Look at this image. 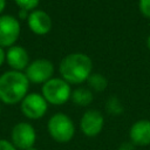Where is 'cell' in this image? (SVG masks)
<instances>
[{
    "mask_svg": "<svg viewBox=\"0 0 150 150\" xmlns=\"http://www.w3.org/2000/svg\"><path fill=\"white\" fill-rule=\"evenodd\" d=\"M59 71L69 84H81L93 73V61L87 54L71 53L61 60Z\"/></svg>",
    "mask_w": 150,
    "mask_h": 150,
    "instance_id": "1",
    "label": "cell"
},
{
    "mask_svg": "<svg viewBox=\"0 0 150 150\" xmlns=\"http://www.w3.org/2000/svg\"><path fill=\"white\" fill-rule=\"evenodd\" d=\"M29 81L25 73L7 70L0 75V101L7 105L20 103L28 94Z\"/></svg>",
    "mask_w": 150,
    "mask_h": 150,
    "instance_id": "2",
    "label": "cell"
},
{
    "mask_svg": "<svg viewBox=\"0 0 150 150\" xmlns=\"http://www.w3.org/2000/svg\"><path fill=\"white\" fill-rule=\"evenodd\" d=\"M47 131L55 142L68 143L75 136L76 129L73 120L68 115L56 112L49 117L47 122Z\"/></svg>",
    "mask_w": 150,
    "mask_h": 150,
    "instance_id": "3",
    "label": "cell"
},
{
    "mask_svg": "<svg viewBox=\"0 0 150 150\" xmlns=\"http://www.w3.org/2000/svg\"><path fill=\"white\" fill-rule=\"evenodd\" d=\"M41 95L48 104L62 105L70 100L71 88L62 77H52L42 84Z\"/></svg>",
    "mask_w": 150,
    "mask_h": 150,
    "instance_id": "4",
    "label": "cell"
},
{
    "mask_svg": "<svg viewBox=\"0 0 150 150\" xmlns=\"http://www.w3.org/2000/svg\"><path fill=\"white\" fill-rule=\"evenodd\" d=\"M11 142L18 150H27L35 145L36 130L28 122H19L11 130Z\"/></svg>",
    "mask_w": 150,
    "mask_h": 150,
    "instance_id": "5",
    "label": "cell"
},
{
    "mask_svg": "<svg viewBox=\"0 0 150 150\" xmlns=\"http://www.w3.org/2000/svg\"><path fill=\"white\" fill-rule=\"evenodd\" d=\"M20 110L28 120H40L46 115L48 103L41 94L28 93L20 102Z\"/></svg>",
    "mask_w": 150,
    "mask_h": 150,
    "instance_id": "6",
    "label": "cell"
},
{
    "mask_svg": "<svg viewBox=\"0 0 150 150\" xmlns=\"http://www.w3.org/2000/svg\"><path fill=\"white\" fill-rule=\"evenodd\" d=\"M21 33V26L18 18L11 14L0 15V47L9 48L15 45Z\"/></svg>",
    "mask_w": 150,
    "mask_h": 150,
    "instance_id": "7",
    "label": "cell"
},
{
    "mask_svg": "<svg viewBox=\"0 0 150 150\" xmlns=\"http://www.w3.org/2000/svg\"><path fill=\"white\" fill-rule=\"evenodd\" d=\"M53 74L54 64L47 59H38L29 62L28 67L25 70V75L27 76L28 81L36 84H43L53 77Z\"/></svg>",
    "mask_w": 150,
    "mask_h": 150,
    "instance_id": "8",
    "label": "cell"
},
{
    "mask_svg": "<svg viewBox=\"0 0 150 150\" xmlns=\"http://www.w3.org/2000/svg\"><path fill=\"white\" fill-rule=\"evenodd\" d=\"M81 132L89 138L96 137L101 134L104 127V117L102 112L97 109H88L86 110L79 123Z\"/></svg>",
    "mask_w": 150,
    "mask_h": 150,
    "instance_id": "9",
    "label": "cell"
},
{
    "mask_svg": "<svg viewBox=\"0 0 150 150\" xmlns=\"http://www.w3.org/2000/svg\"><path fill=\"white\" fill-rule=\"evenodd\" d=\"M28 28L36 35H46L50 32L53 22L48 13L42 9H34L29 12L27 19Z\"/></svg>",
    "mask_w": 150,
    "mask_h": 150,
    "instance_id": "10",
    "label": "cell"
},
{
    "mask_svg": "<svg viewBox=\"0 0 150 150\" xmlns=\"http://www.w3.org/2000/svg\"><path fill=\"white\" fill-rule=\"evenodd\" d=\"M129 141L136 146L150 145V120H138L129 129Z\"/></svg>",
    "mask_w": 150,
    "mask_h": 150,
    "instance_id": "11",
    "label": "cell"
},
{
    "mask_svg": "<svg viewBox=\"0 0 150 150\" xmlns=\"http://www.w3.org/2000/svg\"><path fill=\"white\" fill-rule=\"evenodd\" d=\"M6 62L11 67L12 70L22 71L29 64V55L28 52L19 45H14L6 50Z\"/></svg>",
    "mask_w": 150,
    "mask_h": 150,
    "instance_id": "12",
    "label": "cell"
},
{
    "mask_svg": "<svg viewBox=\"0 0 150 150\" xmlns=\"http://www.w3.org/2000/svg\"><path fill=\"white\" fill-rule=\"evenodd\" d=\"M70 100L73 101L74 104H76L79 107H88L94 100V94L89 88L79 87V88L71 90Z\"/></svg>",
    "mask_w": 150,
    "mask_h": 150,
    "instance_id": "13",
    "label": "cell"
},
{
    "mask_svg": "<svg viewBox=\"0 0 150 150\" xmlns=\"http://www.w3.org/2000/svg\"><path fill=\"white\" fill-rule=\"evenodd\" d=\"M87 82H88V87L91 91L93 90L94 91H103L108 86L107 79L100 73H91L90 76L88 77Z\"/></svg>",
    "mask_w": 150,
    "mask_h": 150,
    "instance_id": "14",
    "label": "cell"
},
{
    "mask_svg": "<svg viewBox=\"0 0 150 150\" xmlns=\"http://www.w3.org/2000/svg\"><path fill=\"white\" fill-rule=\"evenodd\" d=\"M105 109L110 115L118 116L123 112V104L117 97L111 96V97L108 98V101L105 103Z\"/></svg>",
    "mask_w": 150,
    "mask_h": 150,
    "instance_id": "15",
    "label": "cell"
},
{
    "mask_svg": "<svg viewBox=\"0 0 150 150\" xmlns=\"http://www.w3.org/2000/svg\"><path fill=\"white\" fill-rule=\"evenodd\" d=\"M14 2L16 4V6L20 9H25V11L32 12L39 6L40 0H14Z\"/></svg>",
    "mask_w": 150,
    "mask_h": 150,
    "instance_id": "16",
    "label": "cell"
},
{
    "mask_svg": "<svg viewBox=\"0 0 150 150\" xmlns=\"http://www.w3.org/2000/svg\"><path fill=\"white\" fill-rule=\"evenodd\" d=\"M138 9L143 16L150 19V0H138Z\"/></svg>",
    "mask_w": 150,
    "mask_h": 150,
    "instance_id": "17",
    "label": "cell"
},
{
    "mask_svg": "<svg viewBox=\"0 0 150 150\" xmlns=\"http://www.w3.org/2000/svg\"><path fill=\"white\" fill-rule=\"evenodd\" d=\"M0 150H18V149L13 145L11 141L0 138Z\"/></svg>",
    "mask_w": 150,
    "mask_h": 150,
    "instance_id": "18",
    "label": "cell"
},
{
    "mask_svg": "<svg viewBox=\"0 0 150 150\" xmlns=\"http://www.w3.org/2000/svg\"><path fill=\"white\" fill-rule=\"evenodd\" d=\"M117 150H136V145H134L130 141H127V142H123L118 145Z\"/></svg>",
    "mask_w": 150,
    "mask_h": 150,
    "instance_id": "19",
    "label": "cell"
},
{
    "mask_svg": "<svg viewBox=\"0 0 150 150\" xmlns=\"http://www.w3.org/2000/svg\"><path fill=\"white\" fill-rule=\"evenodd\" d=\"M28 15H29V12H28V11L20 9V11H19V18H18V19H21V20H27V19H28Z\"/></svg>",
    "mask_w": 150,
    "mask_h": 150,
    "instance_id": "20",
    "label": "cell"
},
{
    "mask_svg": "<svg viewBox=\"0 0 150 150\" xmlns=\"http://www.w3.org/2000/svg\"><path fill=\"white\" fill-rule=\"evenodd\" d=\"M5 61H6V52L4 48L0 47V67L5 63Z\"/></svg>",
    "mask_w": 150,
    "mask_h": 150,
    "instance_id": "21",
    "label": "cell"
},
{
    "mask_svg": "<svg viewBox=\"0 0 150 150\" xmlns=\"http://www.w3.org/2000/svg\"><path fill=\"white\" fill-rule=\"evenodd\" d=\"M5 7H6V0H0V15H2Z\"/></svg>",
    "mask_w": 150,
    "mask_h": 150,
    "instance_id": "22",
    "label": "cell"
},
{
    "mask_svg": "<svg viewBox=\"0 0 150 150\" xmlns=\"http://www.w3.org/2000/svg\"><path fill=\"white\" fill-rule=\"evenodd\" d=\"M146 47L150 49V35L146 38Z\"/></svg>",
    "mask_w": 150,
    "mask_h": 150,
    "instance_id": "23",
    "label": "cell"
},
{
    "mask_svg": "<svg viewBox=\"0 0 150 150\" xmlns=\"http://www.w3.org/2000/svg\"><path fill=\"white\" fill-rule=\"evenodd\" d=\"M27 150H38V148H35V146H32V148H29V149H27Z\"/></svg>",
    "mask_w": 150,
    "mask_h": 150,
    "instance_id": "24",
    "label": "cell"
}]
</instances>
